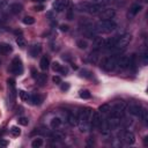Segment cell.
I'll list each match as a JSON object with an SVG mask.
<instances>
[{"label":"cell","mask_w":148,"mask_h":148,"mask_svg":"<svg viewBox=\"0 0 148 148\" xmlns=\"http://www.w3.org/2000/svg\"><path fill=\"white\" fill-rule=\"evenodd\" d=\"M91 114H92V110L90 108H86L84 110H82L80 112V117H79V128L81 132L86 133L89 131L90 127V119H91Z\"/></svg>","instance_id":"1"},{"label":"cell","mask_w":148,"mask_h":148,"mask_svg":"<svg viewBox=\"0 0 148 148\" xmlns=\"http://www.w3.org/2000/svg\"><path fill=\"white\" fill-rule=\"evenodd\" d=\"M77 8L81 10V12H84V13H88V14H98L103 8H104V5L101 3V2H89V1H86V2H80Z\"/></svg>","instance_id":"2"},{"label":"cell","mask_w":148,"mask_h":148,"mask_svg":"<svg viewBox=\"0 0 148 148\" xmlns=\"http://www.w3.org/2000/svg\"><path fill=\"white\" fill-rule=\"evenodd\" d=\"M117 28V24L113 20H101L95 27V31L98 34H110L114 31Z\"/></svg>","instance_id":"3"},{"label":"cell","mask_w":148,"mask_h":148,"mask_svg":"<svg viewBox=\"0 0 148 148\" xmlns=\"http://www.w3.org/2000/svg\"><path fill=\"white\" fill-rule=\"evenodd\" d=\"M131 39H132V36H131L130 34H124V35H121V36H118V37H117V40H116V43H114V46H113V49H112V51L119 52V51L124 50V49L130 44Z\"/></svg>","instance_id":"4"},{"label":"cell","mask_w":148,"mask_h":148,"mask_svg":"<svg viewBox=\"0 0 148 148\" xmlns=\"http://www.w3.org/2000/svg\"><path fill=\"white\" fill-rule=\"evenodd\" d=\"M117 60H118V54H112L108 58L104 59L103 64H102V67L104 71L106 72H112L117 68Z\"/></svg>","instance_id":"5"},{"label":"cell","mask_w":148,"mask_h":148,"mask_svg":"<svg viewBox=\"0 0 148 148\" xmlns=\"http://www.w3.org/2000/svg\"><path fill=\"white\" fill-rule=\"evenodd\" d=\"M9 71L14 75H21L23 73V64H22V60L18 57H14L13 58V60L10 62Z\"/></svg>","instance_id":"6"},{"label":"cell","mask_w":148,"mask_h":148,"mask_svg":"<svg viewBox=\"0 0 148 148\" xmlns=\"http://www.w3.org/2000/svg\"><path fill=\"white\" fill-rule=\"evenodd\" d=\"M125 110H126V104H125L124 102H118V103H116L113 106H111L110 113H111L112 116L123 118V117H124V112H125Z\"/></svg>","instance_id":"7"},{"label":"cell","mask_w":148,"mask_h":148,"mask_svg":"<svg viewBox=\"0 0 148 148\" xmlns=\"http://www.w3.org/2000/svg\"><path fill=\"white\" fill-rule=\"evenodd\" d=\"M114 15H116L114 9H112V8H105V7L98 13V16H99L101 20H112L114 17Z\"/></svg>","instance_id":"8"},{"label":"cell","mask_w":148,"mask_h":148,"mask_svg":"<svg viewBox=\"0 0 148 148\" xmlns=\"http://www.w3.org/2000/svg\"><path fill=\"white\" fill-rule=\"evenodd\" d=\"M68 5H69V1L68 0H57L53 3V9L57 13H61V12H64L68 7Z\"/></svg>","instance_id":"9"},{"label":"cell","mask_w":148,"mask_h":148,"mask_svg":"<svg viewBox=\"0 0 148 148\" xmlns=\"http://www.w3.org/2000/svg\"><path fill=\"white\" fill-rule=\"evenodd\" d=\"M128 62H130V57L127 56H118V60H117V67L119 69H125L128 67Z\"/></svg>","instance_id":"10"},{"label":"cell","mask_w":148,"mask_h":148,"mask_svg":"<svg viewBox=\"0 0 148 148\" xmlns=\"http://www.w3.org/2000/svg\"><path fill=\"white\" fill-rule=\"evenodd\" d=\"M102 120H103V118L101 117V113L98 111L92 112L91 119H90V126H92V127H99Z\"/></svg>","instance_id":"11"},{"label":"cell","mask_w":148,"mask_h":148,"mask_svg":"<svg viewBox=\"0 0 148 148\" xmlns=\"http://www.w3.org/2000/svg\"><path fill=\"white\" fill-rule=\"evenodd\" d=\"M123 139H124V142L126 145H133L135 142V135L131 131H125L123 134Z\"/></svg>","instance_id":"12"},{"label":"cell","mask_w":148,"mask_h":148,"mask_svg":"<svg viewBox=\"0 0 148 148\" xmlns=\"http://www.w3.org/2000/svg\"><path fill=\"white\" fill-rule=\"evenodd\" d=\"M8 83V91H9V97L12 98V101L15 99L16 97V89H15V81L14 79H8L7 80Z\"/></svg>","instance_id":"13"},{"label":"cell","mask_w":148,"mask_h":148,"mask_svg":"<svg viewBox=\"0 0 148 148\" xmlns=\"http://www.w3.org/2000/svg\"><path fill=\"white\" fill-rule=\"evenodd\" d=\"M79 117H80V112H71L67 118L68 124L71 126H76L79 124Z\"/></svg>","instance_id":"14"},{"label":"cell","mask_w":148,"mask_h":148,"mask_svg":"<svg viewBox=\"0 0 148 148\" xmlns=\"http://www.w3.org/2000/svg\"><path fill=\"white\" fill-rule=\"evenodd\" d=\"M40 52H42V45L40 44H34L29 49V53L32 58H36L37 56H39Z\"/></svg>","instance_id":"15"},{"label":"cell","mask_w":148,"mask_h":148,"mask_svg":"<svg viewBox=\"0 0 148 148\" xmlns=\"http://www.w3.org/2000/svg\"><path fill=\"white\" fill-rule=\"evenodd\" d=\"M8 9H9V12L12 14H20L22 12V9H23V6L21 3H18V2H13V3H10L8 6Z\"/></svg>","instance_id":"16"},{"label":"cell","mask_w":148,"mask_h":148,"mask_svg":"<svg viewBox=\"0 0 148 148\" xmlns=\"http://www.w3.org/2000/svg\"><path fill=\"white\" fill-rule=\"evenodd\" d=\"M141 111H142V108H141L140 105H138V104H131V105L128 106V112H130L132 116L139 117L140 113H141Z\"/></svg>","instance_id":"17"},{"label":"cell","mask_w":148,"mask_h":148,"mask_svg":"<svg viewBox=\"0 0 148 148\" xmlns=\"http://www.w3.org/2000/svg\"><path fill=\"white\" fill-rule=\"evenodd\" d=\"M52 69H53L54 72H57V73H60V74H67V72H68V69H67L66 67H64L62 65H60V64L57 62V61H54V62L52 64Z\"/></svg>","instance_id":"18"},{"label":"cell","mask_w":148,"mask_h":148,"mask_svg":"<svg viewBox=\"0 0 148 148\" xmlns=\"http://www.w3.org/2000/svg\"><path fill=\"white\" fill-rule=\"evenodd\" d=\"M103 44H104V39L102 37H94V42H92L94 50L99 51L101 49H103Z\"/></svg>","instance_id":"19"},{"label":"cell","mask_w":148,"mask_h":148,"mask_svg":"<svg viewBox=\"0 0 148 148\" xmlns=\"http://www.w3.org/2000/svg\"><path fill=\"white\" fill-rule=\"evenodd\" d=\"M141 9H142V6H141V5H139V3H134V5L131 6L130 12H128V15H130V16H135L136 14L140 13Z\"/></svg>","instance_id":"20"},{"label":"cell","mask_w":148,"mask_h":148,"mask_svg":"<svg viewBox=\"0 0 148 148\" xmlns=\"http://www.w3.org/2000/svg\"><path fill=\"white\" fill-rule=\"evenodd\" d=\"M12 51H13V47L10 46V44L0 43V54H7V53H10Z\"/></svg>","instance_id":"21"},{"label":"cell","mask_w":148,"mask_h":148,"mask_svg":"<svg viewBox=\"0 0 148 148\" xmlns=\"http://www.w3.org/2000/svg\"><path fill=\"white\" fill-rule=\"evenodd\" d=\"M30 102L34 105H40L43 103V97L38 94H34V95L30 96Z\"/></svg>","instance_id":"22"},{"label":"cell","mask_w":148,"mask_h":148,"mask_svg":"<svg viewBox=\"0 0 148 148\" xmlns=\"http://www.w3.org/2000/svg\"><path fill=\"white\" fill-rule=\"evenodd\" d=\"M61 124H62V120H61L59 117L52 118V120H51V123H50V125H51V127H52L53 130H57L58 127H60Z\"/></svg>","instance_id":"23"},{"label":"cell","mask_w":148,"mask_h":148,"mask_svg":"<svg viewBox=\"0 0 148 148\" xmlns=\"http://www.w3.org/2000/svg\"><path fill=\"white\" fill-rule=\"evenodd\" d=\"M39 66H40V68H42L43 71H46V69L49 68L50 61H49L47 57H42V59H40V61H39Z\"/></svg>","instance_id":"24"},{"label":"cell","mask_w":148,"mask_h":148,"mask_svg":"<svg viewBox=\"0 0 148 148\" xmlns=\"http://www.w3.org/2000/svg\"><path fill=\"white\" fill-rule=\"evenodd\" d=\"M110 110H111V105H110L109 103H105V104H102V105L99 106L98 112L102 113V114H106V113L110 112Z\"/></svg>","instance_id":"25"},{"label":"cell","mask_w":148,"mask_h":148,"mask_svg":"<svg viewBox=\"0 0 148 148\" xmlns=\"http://www.w3.org/2000/svg\"><path fill=\"white\" fill-rule=\"evenodd\" d=\"M43 145H44V140L42 138H36L31 142V147L32 148H40Z\"/></svg>","instance_id":"26"},{"label":"cell","mask_w":148,"mask_h":148,"mask_svg":"<svg viewBox=\"0 0 148 148\" xmlns=\"http://www.w3.org/2000/svg\"><path fill=\"white\" fill-rule=\"evenodd\" d=\"M35 79H36V82H37L39 86H43V84L46 82V75L43 74V73H38Z\"/></svg>","instance_id":"27"},{"label":"cell","mask_w":148,"mask_h":148,"mask_svg":"<svg viewBox=\"0 0 148 148\" xmlns=\"http://www.w3.org/2000/svg\"><path fill=\"white\" fill-rule=\"evenodd\" d=\"M139 118L142 120V123H143L145 125H147V124H148V111H147L146 109H142V111H141Z\"/></svg>","instance_id":"28"},{"label":"cell","mask_w":148,"mask_h":148,"mask_svg":"<svg viewBox=\"0 0 148 148\" xmlns=\"http://www.w3.org/2000/svg\"><path fill=\"white\" fill-rule=\"evenodd\" d=\"M18 95H20V97H21L22 101H24V102H30V96H31V95H29L27 91L20 90V91H18Z\"/></svg>","instance_id":"29"},{"label":"cell","mask_w":148,"mask_h":148,"mask_svg":"<svg viewBox=\"0 0 148 148\" xmlns=\"http://www.w3.org/2000/svg\"><path fill=\"white\" fill-rule=\"evenodd\" d=\"M89 60L91 61V62H97V60H98V51H96V50H94L90 54H89Z\"/></svg>","instance_id":"30"},{"label":"cell","mask_w":148,"mask_h":148,"mask_svg":"<svg viewBox=\"0 0 148 148\" xmlns=\"http://www.w3.org/2000/svg\"><path fill=\"white\" fill-rule=\"evenodd\" d=\"M76 45H77L79 49H81V50H86L87 46H88V42L84 40V39H79V40L76 42Z\"/></svg>","instance_id":"31"},{"label":"cell","mask_w":148,"mask_h":148,"mask_svg":"<svg viewBox=\"0 0 148 148\" xmlns=\"http://www.w3.org/2000/svg\"><path fill=\"white\" fill-rule=\"evenodd\" d=\"M22 22H23L24 24H27V25H31V24L35 23V18H34L32 16H24L23 20H22Z\"/></svg>","instance_id":"32"},{"label":"cell","mask_w":148,"mask_h":148,"mask_svg":"<svg viewBox=\"0 0 148 148\" xmlns=\"http://www.w3.org/2000/svg\"><path fill=\"white\" fill-rule=\"evenodd\" d=\"M9 132H10V134H12L13 136H18V135L21 134V130H20V127H17V126H13V127H10Z\"/></svg>","instance_id":"33"},{"label":"cell","mask_w":148,"mask_h":148,"mask_svg":"<svg viewBox=\"0 0 148 148\" xmlns=\"http://www.w3.org/2000/svg\"><path fill=\"white\" fill-rule=\"evenodd\" d=\"M80 97L83 98V99H88V98L91 97V94H90L89 90H81L80 91Z\"/></svg>","instance_id":"34"},{"label":"cell","mask_w":148,"mask_h":148,"mask_svg":"<svg viewBox=\"0 0 148 148\" xmlns=\"http://www.w3.org/2000/svg\"><path fill=\"white\" fill-rule=\"evenodd\" d=\"M16 44H17L21 49H24V46H25V42H24V39H23L22 37H17V38H16Z\"/></svg>","instance_id":"35"},{"label":"cell","mask_w":148,"mask_h":148,"mask_svg":"<svg viewBox=\"0 0 148 148\" xmlns=\"http://www.w3.org/2000/svg\"><path fill=\"white\" fill-rule=\"evenodd\" d=\"M50 136L53 139V140H61V139H64V135L62 134H60V133H52V134H50Z\"/></svg>","instance_id":"36"},{"label":"cell","mask_w":148,"mask_h":148,"mask_svg":"<svg viewBox=\"0 0 148 148\" xmlns=\"http://www.w3.org/2000/svg\"><path fill=\"white\" fill-rule=\"evenodd\" d=\"M18 124L22 125V126H27L29 124V120L25 117H21V118H18Z\"/></svg>","instance_id":"37"},{"label":"cell","mask_w":148,"mask_h":148,"mask_svg":"<svg viewBox=\"0 0 148 148\" xmlns=\"http://www.w3.org/2000/svg\"><path fill=\"white\" fill-rule=\"evenodd\" d=\"M81 76L87 77V79H90L91 77V73L88 69H83V71H81Z\"/></svg>","instance_id":"38"},{"label":"cell","mask_w":148,"mask_h":148,"mask_svg":"<svg viewBox=\"0 0 148 148\" xmlns=\"http://www.w3.org/2000/svg\"><path fill=\"white\" fill-rule=\"evenodd\" d=\"M52 81H53L54 83H57V84H60V83H61V77L58 76V75H54V76L52 77Z\"/></svg>","instance_id":"39"},{"label":"cell","mask_w":148,"mask_h":148,"mask_svg":"<svg viewBox=\"0 0 148 148\" xmlns=\"http://www.w3.org/2000/svg\"><path fill=\"white\" fill-rule=\"evenodd\" d=\"M141 59H142V64H143V65H147V52H143V53H142Z\"/></svg>","instance_id":"40"},{"label":"cell","mask_w":148,"mask_h":148,"mask_svg":"<svg viewBox=\"0 0 148 148\" xmlns=\"http://www.w3.org/2000/svg\"><path fill=\"white\" fill-rule=\"evenodd\" d=\"M62 83V82H61ZM69 89V84L68 83H62L61 84V90H64V91H66V90H68Z\"/></svg>","instance_id":"41"},{"label":"cell","mask_w":148,"mask_h":148,"mask_svg":"<svg viewBox=\"0 0 148 148\" xmlns=\"http://www.w3.org/2000/svg\"><path fill=\"white\" fill-rule=\"evenodd\" d=\"M5 21H6V17H5V15H3V14L0 12V24H2Z\"/></svg>","instance_id":"42"},{"label":"cell","mask_w":148,"mask_h":148,"mask_svg":"<svg viewBox=\"0 0 148 148\" xmlns=\"http://www.w3.org/2000/svg\"><path fill=\"white\" fill-rule=\"evenodd\" d=\"M42 9H44V6H43V5H36V6H35V10H38V12H39V10H42Z\"/></svg>","instance_id":"43"},{"label":"cell","mask_w":148,"mask_h":148,"mask_svg":"<svg viewBox=\"0 0 148 148\" xmlns=\"http://www.w3.org/2000/svg\"><path fill=\"white\" fill-rule=\"evenodd\" d=\"M60 29H61V31H67V30H68V27H67V25L61 24V25H60Z\"/></svg>","instance_id":"44"},{"label":"cell","mask_w":148,"mask_h":148,"mask_svg":"<svg viewBox=\"0 0 148 148\" xmlns=\"http://www.w3.org/2000/svg\"><path fill=\"white\" fill-rule=\"evenodd\" d=\"M31 73H32V76H34V77H36V76H37V74H38L35 69H31Z\"/></svg>","instance_id":"45"},{"label":"cell","mask_w":148,"mask_h":148,"mask_svg":"<svg viewBox=\"0 0 148 148\" xmlns=\"http://www.w3.org/2000/svg\"><path fill=\"white\" fill-rule=\"evenodd\" d=\"M32 1H36V2H43V1H45V0H32Z\"/></svg>","instance_id":"46"},{"label":"cell","mask_w":148,"mask_h":148,"mask_svg":"<svg viewBox=\"0 0 148 148\" xmlns=\"http://www.w3.org/2000/svg\"><path fill=\"white\" fill-rule=\"evenodd\" d=\"M92 1H94V2H101L102 0H92Z\"/></svg>","instance_id":"47"},{"label":"cell","mask_w":148,"mask_h":148,"mask_svg":"<svg viewBox=\"0 0 148 148\" xmlns=\"http://www.w3.org/2000/svg\"><path fill=\"white\" fill-rule=\"evenodd\" d=\"M0 65H1V60H0Z\"/></svg>","instance_id":"48"}]
</instances>
